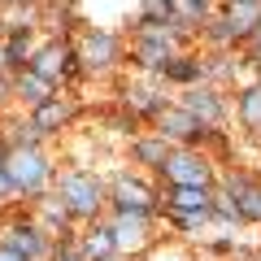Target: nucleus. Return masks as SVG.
<instances>
[{
	"label": "nucleus",
	"mask_w": 261,
	"mask_h": 261,
	"mask_svg": "<svg viewBox=\"0 0 261 261\" xmlns=\"http://www.w3.org/2000/svg\"><path fill=\"white\" fill-rule=\"evenodd\" d=\"M140 157H144V161H152V166L161 170V161L170 157V148H166V144H140Z\"/></svg>",
	"instance_id": "nucleus-19"
},
{
	"label": "nucleus",
	"mask_w": 261,
	"mask_h": 261,
	"mask_svg": "<svg viewBox=\"0 0 261 261\" xmlns=\"http://www.w3.org/2000/svg\"><path fill=\"white\" fill-rule=\"evenodd\" d=\"M161 135H174V140H196V135H205V126L192 118V113H161Z\"/></svg>",
	"instance_id": "nucleus-10"
},
{
	"label": "nucleus",
	"mask_w": 261,
	"mask_h": 261,
	"mask_svg": "<svg viewBox=\"0 0 261 261\" xmlns=\"http://www.w3.org/2000/svg\"><path fill=\"white\" fill-rule=\"evenodd\" d=\"M13 192V178H9V170H5V161H0V196H9Z\"/></svg>",
	"instance_id": "nucleus-21"
},
{
	"label": "nucleus",
	"mask_w": 261,
	"mask_h": 261,
	"mask_svg": "<svg viewBox=\"0 0 261 261\" xmlns=\"http://www.w3.org/2000/svg\"><path fill=\"white\" fill-rule=\"evenodd\" d=\"M5 248H13V252H22L27 261H35L39 252H44V240H39L35 226H13V231L5 235Z\"/></svg>",
	"instance_id": "nucleus-8"
},
{
	"label": "nucleus",
	"mask_w": 261,
	"mask_h": 261,
	"mask_svg": "<svg viewBox=\"0 0 261 261\" xmlns=\"http://www.w3.org/2000/svg\"><path fill=\"white\" fill-rule=\"evenodd\" d=\"M209 205H214V196L205 187H170V209L178 214H209Z\"/></svg>",
	"instance_id": "nucleus-5"
},
{
	"label": "nucleus",
	"mask_w": 261,
	"mask_h": 261,
	"mask_svg": "<svg viewBox=\"0 0 261 261\" xmlns=\"http://www.w3.org/2000/svg\"><path fill=\"white\" fill-rule=\"evenodd\" d=\"M187 113H192L196 122H200V118H205V122H218L222 105H218V100H214L209 92H192V96H187Z\"/></svg>",
	"instance_id": "nucleus-12"
},
{
	"label": "nucleus",
	"mask_w": 261,
	"mask_h": 261,
	"mask_svg": "<svg viewBox=\"0 0 261 261\" xmlns=\"http://www.w3.org/2000/svg\"><path fill=\"white\" fill-rule=\"evenodd\" d=\"M144 218H148V214H126V209H122V218L113 222V244H118V248H135V244H144Z\"/></svg>",
	"instance_id": "nucleus-7"
},
{
	"label": "nucleus",
	"mask_w": 261,
	"mask_h": 261,
	"mask_svg": "<svg viewBox=\"0 0 261 261\" xmlns=\"http://www.w3.org/2000/svg\"><path fill=\"white\" fill-rule=\"evenodd\" d=\"M0 57H5V53H0Z\"/></svg>",
	"instance_id": "nucleus-24"
},
{
	"label": "nucleus",
	"mask_w": 261,
	"mask_h": 261,
	"mask_svg": "<svg viewBox=\"0 0 261 261\" xmlns=\"http://www.w3.org/2000/svg\"><path fill=\"white\" fill-rule=\"evenodd\" d=\"M113 248H118V244H113V231H96L92 240H87V248H83V252H87V257H100V261H105Z\"/></svg>",
	"instance_id": "nucleus-17"
},
{
	"label": "nucleus",
	"mask_w": 261,
	"mask_h": 261,
	"mask_svg": "<svg viewBox=\"0 0 261 261\" xmlns=\"http://www.w3.org/2000/svg\"><path fill=\"white\" fill-rule=\"evenodd\" d=\"M113 200H118L126 214H148V209H152L148 187H144V183H130V178H122V183L113 187Z\"/></svg>",
	"instance_id": "nucleus-6"
},
{
	"label": "nucleus",
	"mask_w": 261,
	"mask_h": 261,
	"mask_svg": "<svg viewBox=\"0 0 261 261\" xmlns=\"http://www.w3.org/2000/svg\"><path fill=\"white\" fill-rule=\"evenodd\" d=\"M140 61L144 65H166L170 61V35L166 31H148V39L140 44Z\"/></svg>",
	"instance_id": "nucleus-11"
},
{
	"label": "nucleus",
	"mask_w": 261,
	"mask_h": 261,
	"mask_svg": "<svg viewBox=\"0 0 261 261\" xmlns=\"http://www.w3.org/2000/svg\"><path fill=\"white\" fill-rule=\"evenodd\" d=\"M65 61H70V53H65L61 44H48L44 53H35L31 70H35L39 79H57V74H65Z\"/></svg>",
	"instance_id": "nucleus-9"
},
{
	"label": "nucleus",
	"mask_w": 261,
	"mask_h": 261,
	"mask_svg": "<svg viewBox=\"0 0 261 261\" xmlns=\"http://www.w3.org/2000/svg\"><path fill=\"white\" fill-rule=\"evenodd\" d=\"M226 196L240 205V218H257L261 222V187L248 183V178H231L226 183Z\"/></svg>",
	"instance_id": "nucleus-4"
},
{
	"label": "nucleus",
	"mask_w": 261,
	"mask_h": 261,
	"mask_svg": "<svg viewBox=\"0 0 261 261\" xmlns=\"http://www.w3.org/2000/svg\"><path fill=\"white\" fill-rule=\"evenodd\" d=\"M257 27H261V22H257Z\"/></svg>",
	"instance_id": "nucleus-23"
},
{
	"label": "nucleus",
	"mask_w": 261,
	"mask_h": 261,
	"mask_svg": "<svg viewBox=\"0 0 261 261\" xmlns=\"http://www.w3.org/2000/svg\"><path fill=\"white\" fill-rule=\"evenodd\" d=\"M65 118H70V109H65V105H57V100H44V105H39V113H35V130L61 126Z\"/></svg>",
	"instance_id": "nucleus-15"
},
{
	"label": "nucleus",
	"mask_w": 261,
	"mask_h": 261,
	"mask_svg": "<svg viewBox=\"0 0 261 261\" xmlns=\"http://www.w3.org/2000/svg\"><path fill=\"white\" fill-rule=\"evenodd\" d=\"M0 261H27L22 252H13V248H0Z\"/></svg>",
	"instance_id": "nucleus-22"
},
{
	"label": "nucleus",
	"mask_w": 261,
	"mask_h": 261,
	"mask_svg": "<svg viewBox=\"0 0 261 261\" xmlns=\"http://www.w3.org/2000/svg\"><path fill=\"white\" fill-rule=\"evenodd\" d=\"M18 92H22V100H31V105H44L48 96H53V87H48V79H39L35 70H31V74H22V79H18Z\"/></svg>",
	"instance_id": "nucleus-13"
},
{
	"label": "nucleus",
	"mask_w": 261,
	"mask_h": 261,
	"mask_svg": "<svg viewBox=\"0 0 261 261\" xmlns=\"http://www.w3.org/2000/svg\"><path fill=\"white\" fill-rule=\"evenodd\" d=\"M161 70H166L170 79H196V74H200V65H192V61H178V57H170V61L161 65Z\"/></svg>",
	"instance_id": "nucleus-18"
},
{
	"label": "nucleus",
	"mask_w": 261,
	"mask_h": 261,
	"mask_svg": "<svg viewBox=\"0 0 261 261\" xmlns=\"http://www.w3.org/2000/svg\"><path fill=\"white\" fill-rule=\"evenodd\" d=\"M57 192H61V205L70 209V214H96V205H100V183L87 174H65L61 183H57Z\"/></svg>",
	"instance_id": "nucleus-2"
},
{
	"label": "nucleus",
	"mask_w": 261,
	"mask_h": 261,
	"mask_svg": "<svg viewBox=\"0 0 261 261\" xmlns=\"http://www.w3.org/2000/svg\"><path fill=\"white\" fill-rule=\"evenodd\" d=\"M57 261H83V252H79L74 244H61V248H57Z\"/></svg>",
	"instance_id": "nucleus-20"
},
{
	"label": "nucleus",
	"mask_w": 261,
	"mask_h": 261,
	"mask_svg": "<svg viewBox=\"0 0 261 261\" xmlns=\"http://www.w3.org/2000/svg\"><path fill=\"white\" fill-rule=\"evenodd\" d=\"M83 57H87V65H109V57H113V39H109V35H87Z\"/></svg>",
	"instance_id": "nucleus-14"
},
{
	"label": "nucleus",
	"mask_w": 261,
	"mask_h": 261,
	"mask_svg": "<svg viewBox=\"0 0 261 261\" xmlns=\"http://www.w3.org/2000/svg\"><path fill=\"white\" fill-rule=\"evenodd\" d=\"M240 113H244V122H248V126H257V130H261V87H248V92H244Z\"/></svg>",
	"instance_id": "nucleus-16"
},
{
	"label": "nucleus",
	"mask_w": 261,
	"mask_h": 261,
	"mask_svg": "<svg viewBox=\"0 0 261 261\" xmlns=\"http://www.w3.org/2000/svg\"><path fill=\"white\" fill-rule=\"evenodd\" d=\"M5 170H9L13 178V192H39L48 178V161L39 157L35 148H27V144H18V148L5 157Z\"/></svg>",
	"instance_id": "nucleus-1"
},
{
	"label": "nucleus",
	"mask_w": 261,
	"mask_h": 261,
	"mask_svg": "<svg viewBox=\"0 0 261 261\" xmlns=\"http://www.w3.org/2000/svg\"><path fill=\"white\" fill-rule=\"evenodd\" d=\"M161 170L170 174L174 187H205L209 183V166L196 157V152H170V157L161 161Z\"/></svg>",
	"instance_id": "nucleus-3"
}]
</instances>
